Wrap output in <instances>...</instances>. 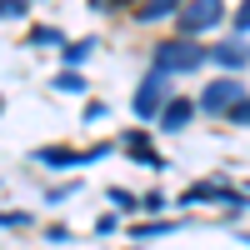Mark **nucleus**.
Returning <instances> with one entry per match:
<instances>
[{
    "mask_svg": "<svg viewBox=\"0 0 250 250\" xmlns=\"http://www.w3.org/2000/svg\"><path fill=\"white\" fill-rule=\"evenodd\" d=\"M205 45H195V40H160L155 45V75H180V70H195L205 65Z\"/></svg>",
    "mask_w": 250,
    "mask_h": 250,
    "instance_id": "obj_1",
    "label": "nucleus"
},
{
    "mask_svg": "<svg viewBox=\"0 0 250 250\" xmlns=\"http://www.w3.org/2000/svg\"><path fill=\"white\" fill-rule=\"evenodd\" d=\"M240 100H245V85H240V80H230V75H220V80H210V85L200 90V110H210V115H230Z\"/></svg>",
    "mask_w": 250,
    "mask_h": 250,
    "instance_id": "obj_2",
    "label": "nucleus"
},
{
    "mask_svg": "<svg viewBox=\"0 0 250 250\" xmlns=\"http://www.w3.org/2000/svg\"><path fill=\"white\" fill-rule=\"evenodd\" d=\"M175 20H180L185 35H200V30H210V25L225 20V5H220V0H195V5H180Z\"/></svg>",
    "mask_w": 250,
    "mask_h": 250,
    "instance_id": "obj_3",
    "label": "nucleus"
},
{
    "mask_svg": "<svg viewBox=\"0 0 250 250\" xmlns=\"http://www.w3.org/2000/svg\"><path fill=\"white\" fill-rule=\"evenodd\" d=\"M165 90H170V80H165V75H145L140 90H135V115H140V120H155L165 105H170Z\"/></svg>",
    "mask_w": 250,
    "mask_h": 250,
    "instance_id": "obj_4",
    "label": "nucleus"
},
{
    "mask_svg": "<svg viewBox=\"0 0 250 250\" xmlns=\"http://www.w3.org/2000/svg\"><path fill=\"white\" fill-rule=\"evenodd\" d=\"M100 155H105V150H40L35 160H45V165L60 170V165H85V160H100Z\"/></svg>",
    "mask_w": 250,
    "mask_h": 250,
    "instance_id": "obj_5",
    "label": "nucleus"
},
{
    "mask_svg": "<svg viewBox=\"0 0 250 250\" xmlns=\"http://www.w3.org/2000/svg\"><path fill=\"white\" fill-rule=\"evenodd\" d=\"M215 60H220V65H245V60H250V45L235 35V40H225V45H215Z\"/></svg>",
    "mask_w": 250,
    "mask_h": 250,
    "instance_id": "obj_6",
    "label": "nucleus"
},
{
    "mask_svg": "<svg viewBox=\"0 0 250 250\" xmlns=\"http://www.w3.org/2000/svg\"><path fill=\"white\" fill-rule=\"evenodd\" d=\"M185 120H190V100H170V105L160 110V130H180Z\"/></svg>",
    "mask_w": 250,
    "mask_h": 250,
    "instance_id": "obj_7",
    "label": "nucleus"
},
{
    "mask_svg": "<svg viewBox=\"0 0 250 250\" xmlns=\"http://www.w3.org/2000/svg\"><path fill=\"white\" fill-rule=\"evenodd\" d=\"M175 10H180L175 0H150V5H140L135 15H140V20H165V15H175Z\"/></svg>",
    "mask_w": 250,
    "mask_h": 250,
    "instance_id": "obj_8",
    "label": "nucleus"
},
{
    "mask_svg": "<svg viewBox=\"0 0 250 250\" xmlns=\"http://www.w3.org/2000/svg\"><path fill=\"white\" fill-rule=\"evenodd\" d=\"M55 85H60V90H70V95H80V90H85V80H80L75 70H65V75H60V80H55Z\"/></svg>",
    "mask_w": 250,
    "mask_h": 250,
    "instance_id": "obj_9",
    "label": "nucleus"
},
{
    "mask_svg": "<svg viewBox=\"0 0 250 250\" xmlns=\"http://www.w3.org/2000/svg\"><path fill=\"white\" fill-rule=\"evenodd\" d=\"M225 120H230V125H250V95H245V100H240V105L225 115Z\"/></svg>",
    "mask_w": 250,
    "mask_h": 250,
    "instance_id": "obj_10",
    "label": "nucleus"
},
{
    "mask_svg": "<svg viewBox=\"0 0 250 250\" xmlns=\"http://www.w3.org/2000/svg\"><path fill=\"white\" fill-rule=\"evenodd\" d=\"M85 55H90V40H75V45L65 50V60H75V65H80V60H85Z\"/></svg>",
    "mask_w": 250,
    "mask_h": 250,
    "instance_id": "obj_11",
    "label": "nucleus"
},
{
    "mask_svg": "<svg viewBox=\"0 0 250 250\" xmlns=\"http://www.w3.org/2000/svg\"><path fill=\"white\" fill-rule=\"evenodd\" d=\"M110 200L120 205V210H140V200H135V195H125V190H110Z\"/></svg>",
    "mask_w": 250,
    "mask_h": 250,
    "instance_id": "obj_12",
    "label": "nucleus"
},
{
    "mask_svg": "<svg viewBox=\"0 0 250 250\" xmlns=\"http://www.w3.org/2000/svg\"><path fill=\"white\" fill-rule=\"evenodd\" d=\"M30 40H35V45H50V40H60L55 30H45V25H40V30H30Z\"/></svg>",
    "mask_w": 250,
    "mask_h": 250,
    "instance_id": "obj_13",
    "label": "nucleus"
},
{
    "mask_svg": "<svg viewBox=\"0 0 250 250\" xmlns=\"http://www.w3.org/2000/svg\"><path fill=\"white\" fill-rule=\"evenodd\" d=\"M235 25H240V30H250V0H245V5L235 10Z\"/></svg>",
    "mask_w": 250,
    "mask_h": 250,
    "instance_id": "obj_14",
    "label": "nucleus"
},
{
    "mask_svg": "<svg viewBox=\"0 0 250 250\" xmlns=\"http://www.w3.org/2000/svg\"><path fill=\"white\" fill-rule=\"evenodd\" d=\"M25 5H20V0H0V15H20Z\"/></svg>",
    "mask_w": 250,
    "mask_h": 250,
    "instance_id": "obj_15",
    "label": "nucleus"
}]
</instances>
